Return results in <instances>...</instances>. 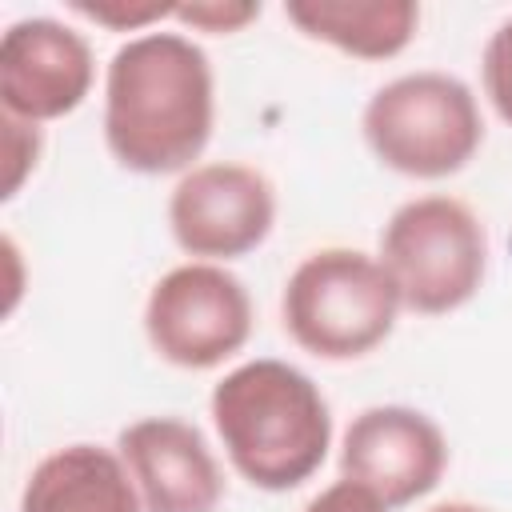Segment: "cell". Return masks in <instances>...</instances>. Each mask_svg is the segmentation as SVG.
Wrapping results in <instances>:
<instances>
[{"instance_id":"cell-5","label":"cell","mask_w":512,"mask_h":512,"mask_svg":"<svg viewBox=\"0 0 512 512\" xmlns=\"http://www.w3.org/2000/svg\"><path fill=\"white\" fill-rule=\"evenodd\" d=\"M380 264L400 304L424 316L468 304L488 268V236L480 216L456 196H416L392 212L380 232Z\"/></svg>"},{"instance_id":"cell-16","label":"cell","mask_w":512,"mask_h":512,"mask_svg":"<svg viewBox=\"0 0 512 512\" xmlns=\"http://www.w3.org/2000/svg\"><path fill=\"white\" fill-rule=\"evenodd\" d=\"M4 152H8L4 196H16V192H20V184H24V176L36 168V156H40V128L4 112Z\"/></svg>"},{"instance_id":"cell-17","label":"cell","mask_w":512,"mask_h":512,"mask_svg":"<svg viewBox=\"0 0 512 512\" xmlns=\"http://www.w3.org/2000/svg\"><path fill=\"white\" fill-rule=\"evenodd\" d=\"M304 512H388V508H384V500H376L368 488H360V484H352V480L340 476V480L328 484L320 496H312Z\"/></svg>"},{"instance_id":"cell-13","label":"cell","mask_w":512,"mask_h":512,"mask_svg":"<svg viewBox=\"0 0 512 512\" xmlns=\"http://www.w3.org/2000/svg\"><path fill=\"white\" fill-rule=\"evenodd\" d=\"M72 12L104 24V28H116V32H140L148 28L152 20H164V16H176V4H160V0H72Z\"/></svg>"},{"instance_id":"cell-9","label":"cell","mask_w":512,"mask_h":512,"mask_svg":"<svg viewBox=\"0 0 512 512\" xmlns=\"http://www.w3.org/2000/svg\"><path fill=\"white\" fill-rule=\"evenodd\" d=\"M92 76L88 40L52 16L16 20L0 40V100L16 120L40 124L76 112L92 92Z\"/></svg>"},{"instance_id":"cell-18","label":"cell","mask_w":512,"mask_h":512,"mask_svg":"<svg viewBox=\"0 0 512 512\" xmlns=\"http://www.w3.org/2000/svg\"><path fill=\"white\" fill-rule=\"evenodd\" d=\"M428 512H488V508L468 504V500H448V504H436V508H428Z\"/></svg>"},{"instance_id":"cell-4","label":"cell","mask_w":512,"mask_h":512,"mask_svg":"<svg viewBox=\"0 0 512 512\" xmlns=\"http://www.w3.org/2000/svg\"><path fill=\"white\" fill-rule=\"evenodd\" d=\"M360 124L376 160L416 180L460 172L484 140L472 88L448 72H408L388 80L364 104Z\"/></svg>"},{"instance_id":"cell-2","label":"cell","mask_w":512,"mask_h":512,"mask_svg":"<svg viewBox=\"0 0 512 512\" xmlns=\"http://www.w3.org/2000/svg\"><path fill=\"white\" fill-rule=\"evenodd\" d=\"M212 424L232 468L264 488L304 484L328 456L332 412L324 392L284 360H248L212 388Z\"/></svg>"},{"instance_id":"cell-11","label":"cell","mask_w":512,"mask_h":512,"mask_svg":"<svg viewBox=\"0 0 512 512\" xmlns=\"http://www.w3.org/2000/svg\"><path fill=\"white\" fill-rule=\"evenodd\" d=\"M20 512H144V500L120 452L64 444L32 468Z\"/></svg>"},{"instance_id":"cell-6","label":"cell","mask_w":512,"mask_h":512,"mask_svg":"<svg viewBox=\"0 0 512 512\" xmlns=\"http://www.w3.org/2000/svg\"><path fill=\"white\" fill-rule=\"evenodd\" d=\"M144 332L160 360L196 372L216 368L252 336L248 288L220 264H176L148 292Z\"/></svg>"},{"instance_id":"cell-7","label":"cell","mask_w":512,"mask_h":512,"mask_svg":"<svg viewBox=\"0 0 512 512\" xmlns=\"http://www.w3.org/2000/svg\"><path fill=\"white\" fill-rule=\"evenodd\" d=\"M276 220V192L264 172L232 160L196 164L168 200V228L188 256L232 260L264 244Z\"/></svg>"},{"instance_id":"cell-10","label":"cell","mask_w":512,"mask_h":512,"mask_svg":"<svg viewBox=\"0 0 512 512\" xmlns=\"http://www.w3.org/2000/svg\"><path fill=\"white\" fill-rule=\"evenodd\" d=\"M120 456L144 512H216L224 496V476L208 440L180 416H144L128 424L120 432Z\"/></svg>"},{"instance_id":"cell-14","label":"cell","mask_w":512,"mask_h":512,"mask_svg":"<svg viewBox=\"0 0 512 512\" xmlns=\"http://www.w3.org/2000/svg\"><path fill=\"white\" fill-rule=\"evenodd\" d=\"M484 92L492 108L512 124V16L484 44Z\"/></svg>"},{"instance_id":"cell-8","label":"cell","mask_w":512,"mask_h":512,"mask_svg":"<svg viewBox=\"0 0 512 512\" xmlns=\"http://www.w3.org/2000/svg\"><path fill=\"white\" fill-rule=\"evenodd\" d=\"M448 468V444L432 416L404 404H376L352 416L340 444V476L368 488L384 508L428 496Z\"/></svg>"},{"instance_id":"cell-15","label":"cell","mask_w":512,"mask_h":512,"mask_svg":"<svg viewBox=\"0 0 512 512\" xmlns=\"http://www.w3.org/2000/svg\"><path fill=\"white\" fill-rule=\"evenodd\" d=\"M260 16V4L252 0H200V4H176V20L200 28V32H236L248 20Z\"/></svg>"},{"instance_id":"cell-12","label":"cell","mask_w":512,"mask_h":512,"mask_svg":"<svg viewBox=\"0 0 512 512\" xmlns=\"http://www.w3.org/2000/svg\"><path fill=\"white\" fill-rule=\"evenodd\" d=\"M284 16L312 40L360 60H388L408 48L420 8L412 0H288Z\"/></svg>"},{"instance_id":"cell-3","label":"cell","mask_w":512,"mask_h":512,"mask_svg":"<svg viewBox=\"0 0 512 512\" xmlns=\"http://www.w3.org/2000/svg\"><path fill=\"white\" fill-rule=\"evenodd\" d=\"M400 292L380 264L360 248H320L296 264L284 284V328L320 360H356L388 340Z\"/></svg>"},{"instance_id":"cell-1","label":"cell","mask_w":512,"mask_h":512,"mask_svg":"<svg viewBox=\"0 0 512 512\" xmlns=\"http://www.w3.org/2000/svg\"><path fill=\"white\" fill-rule=\"evenodd\" d=\"M216 120L212 64L180 32H140L120 44L104 76L108 152L140 176L184 172Z\"/></svg>"}]
</instances>
